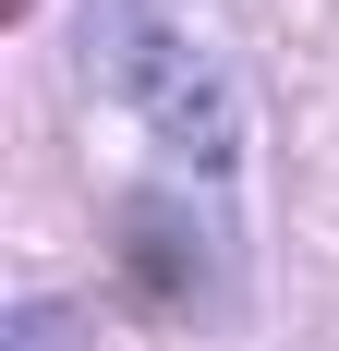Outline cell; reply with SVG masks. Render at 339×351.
<instances>
[{"mask_svg":"<svg viewBox=\"0 0 339 351\" xmlns=\"http://www.w3.org/2000/svg\"><path fill=\"white\" fill-rule=\"evenodd\" d=\"M85 49H97V73L121 85V97L158 121L182 158H231L242 145V109H231V73L206 61V36L182 0H85Z\"/></svg>","mask_w":339,"mask_h":351,"instance_id":"6da1fadb","label":"cell"},{"mask_svg":"<svg viewBox=\"0 0 339 351\" xmlns=\"http://www.w3.org/2000/svg\"><path fill=\"white\" fill-rule=\"evenodd\" d=\"M12 351H73V315L61 303H25V315H12Z\"/></svg>","mask_w":339,"mask_h":351,"instance_id":"7a4b0ae2","label":"cell"}]
</instances>
